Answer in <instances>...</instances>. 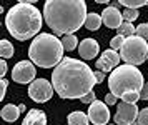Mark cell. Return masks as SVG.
<instances>
[{
    "mask_svg": "<svg viewBox=\"0 0 148 125\" xmlns=\"http://www.w3.org/2000/svg\"><path fill=\"white\" fill-rule=\"evenodd\" d=\"M95 72L82 60L65 57L52 73L53 90L62 99H82L93 90Z\"/></svg>",
    "mask_w": 148,
    "mask_h": 125,
    "instance_id": "1",
    "label": "cell"
},
{
    "mask_svg": "<svg viewBox=\"0 0 148 125\" xmlns=\"http://www.w3.org/2000/svg\"><path fill=\"white\" fill-rule=\"evenodd\" d=\"M83 0H48L43 5V19L53 35H73L87 20Z\"/></svg>",
    "mask_w": 148,
    "mask_h": 125,
    "instance_id": "2",
    "label": "cell"
},
{
    "mask_svg": "<svg viewBox=\"0 0 148 125\" xmlns=\"http://www.w3.org/2000/svg\"><path fill=\"white\" fill-rule=\"evenodd\" d=\"M5 27L17 40H28L42 28V13L34 3L18 2L5 15Z\"/></svg>",
    "mask_w": 148,
    "mask_h": 125,
    "instance_id": "3",
    "label": "cell"
},
{
    "mask_svg": "<svg viewBox=\"0 0 148 125\" xmlns=\"http://www.w3.org/2000/svg\"><path fill=\"white\" fill-rule=\"evenodd\" d=\"M143 73L133 65H118L108 77V88L121 102L136 104L141 99L143 90Z\"/></svg>",
    "mask_w": 148,
    "mask_h": 125,
    "instance_id": "4",
    "label": "cell"
},
{
    "mask_svg": "<svg viewBox=\"0 0 148 125\" xmlns=\"http://www.w3.org/2000/svg\"><path fill=\"white\" fill-rule=\"evenodd\" d=\"M63 45L62 40L53 33H40L34 39L28 47V57L37 67L52 68L63 60Z\"/></svg>",
    "mask_w": 148,
    "mask_h": 125,
    "instance_id": "5",
    "label": "cell"
},
{
    "mask_svg": "<svg viewBox=\"0 0 148 125\" xmlns=\"http://www.w3.org/2000/svg\"><path fill=\"white\" fill-rule=\"evenodd\" d=\"M121 60L128 64V65H140L145 60H148V44L147 40L140 39V37H128L125 39V44L120 50Z\"/></svg>",
    "mask_w": 148,
    "mask_h": 125,
    "instance_id": "6",
    "label": "cell"
},
{
    "mask_svg": "<svg viewBox=\"0 0 148 125\" xmlns=\"http://www.w3.org/2000/svg\"><path fill=\"white\" fill-rule=\"evenodd\" d=\"M53 95V85L47 79H35L28 87V97L37 104H45Z\"/></svg>",
    "mask_w": 148,
    "mask_h": 125,
    "instance_id": "7",
    "label": "cell"
},
{
    "mask_svg": "<svg viewBox=\"0 0 148 125\" xmlns=\"http://www.w3.org/2000/svg\"><path fill=\"white\" fill-rule=\"evenodd\" d=\"M138 107L136 104H128V102H120L116 107V112H115V124L116 125H133L136 122L138 117Z\"/></svg>",
    "mask_w": 148,
    "mask_h": 125,
    "instance_id": "8",
    "label": "cell"
},
{
    "mask_svg": "<svg viewBox=\"0 0 148 125\" xmlns=\"http://www.w3.org/2000/svg\"><path fill=\"white\" fill-rule=\"evenodd\" d=\"M35 64L28 62V60H20L18 64H15L12 68V79L17 84H30L35 80Z\"/></svg>",
    "mask_w": 148,
    "mask_h": 125,
    "instance_id": "9",
    "label": "cell"
},
{
    "mask_svg": "<svg viewBox=\"0 0 148 125\" xmlns=\"http://www.w3.org/2000/svg\"><path fill=\"white\" fill-rule=\"evenodd\" d=\"M88 119L93 125H108L110 110H108L107 104H103L101 100H95L88 108Z\"/></svg>",
    "mask_w": 148,
    "mask_h": 125,
    "instance_id": "10",
    "label": "cell"
},
{
    "mask_svg": "<svg viewBox=\"0 0 148 125\" xmlns=\"http://www.w3.org/2000/svg\"><path fill=\"white\" fill-rule=\"evenodd\" d=\"M120 53L116 52V50H105V52L100 55V59L97 60V70H100V72L107 73V72H113L115 68L118 67L120 64Z\"/></svg>",
    "mask_w": 148,
    "mask_h": 125,
    "instance_id": "11",
    "label": "cell"
},
{
    "mask_svg": "<svg viewBox=\"0 0 148 125\" xmlns=\"http://www.w3.org/2000/svg\"><path fill=\"white\" fill-rule=\"evenodd\" d=\"M101 20H103V23L108 27V28H118V27L123 23V15L118 8H115V7L108 5L103 13H101Z\"/></svg>",
    "mask_w": 148,
    "mask_h": 125,
    "instance_id": "12",
    "label": "cell"
},
{
    "mask_svg": "<svg viewBox=\"0 0 148 125\" xmlns=\"http://www.w3.org/2000/svg\"><path fill=\"white\" fill-rule=\"evenodd\" d=\"M78 52H80L82 59L85 60H92L95 59L98 52H100V45H98V42L95 39H85L80 42V45H78Z\"/></svg>",
    "mask_w": 148,
    "mask_h": 125,
    "instance_id": "13",
    "label": "cell"
},
{
    "mask_svg": "<svg viewBox=\"0 0 148 125\" xmlns=\"http://www.w3.org/2000/svg\"><path fill=\"white\" fill-rule=\"evenodd\" d=\"M22 125H47V115H45V112L34 108L27 113Z\"/></svg>",
    "mask_w": 148,
    "mask_h": 125,
    "instance_id": "14",
    "label": "cell"
},
{
    "mask_svg": "<svg viewBox=\"0 0 148 125\" xmlns=\"http://www.w3.org/2000/svg\"><path fill=\"white\" fill-rule=\"evenodd\" d=\"M20 108L14 104H7V105L2 108V119L5 120V122H15V120L18 119V115H20Z\"/></svg>",
    "mask_w": 148,
    "mask_h": 125,
    "instance_id": "15",
    "label": "cell"
},
{
    "mask_svg": "<svg viewBox=\"0 0 148 125\" xmlns=\"http://www.w3.org/2000/svg\"><path fill=\"white\" fill-rule=\"evenodd\" d=\"M68 125H88L90 119H88V113L83 112H72L67 119Z\"/></svg>",
    "mask_w": 148,
    "mask_h": 125,
    "instance_id": "16",
    "label": "cell"
},
{
    "mask_svg": "<svg viewBox=\"0 0 148 125\" xmlns=\"http://www.w3.org/2000/svg\"><path fill=\"white\" fill-rule=\"evenodd\" d=\"M101 15H98V13H95V12H90L87 15V20H85V28L87 30H98L101 25Z\"/></svg>",
    "mask_w": 148,
    "mask_h": 125,
    "instance_id": "17",
    "label": "cell"
},
{
    "mask_svg": "<svg viewBox=\"0 0 148 125\" xmlns=\"http://www.w3.org/2000/svg\"><path fill=\"white\" fill-rule=\"evenodd\" d=\"M0 55H2V59L7 60V59H12L14 57V45L8 42V40H2L0 42Z\"/></svg>",
    "mask_w": 148,
    "mask_h": 125,
    "instance_id": "18",
    "label": "cell"
},
{
    "mask_svg": "<svg viewBox=\"0 0 148 125\" xmlns=\"http://www.w3.org/2000/svg\"><path fill=\"white\" fill-rule=\"evenodd\" d=\"M62 45H63V48L67 50V52H72V50H75L77 48V45H78V39H77V35H65L63 39H62Z\"/></svg>",
    "mask_w": 148,
    "mask_h": 125,
    "instance_id": "19",
    "label": "cell"
},
{
    "mask_svg": "<svg viewBox=\"0 0 148 125\" xmlns=\"http://www.w3.org/2000/svg\"><path fill=\"white\" fill-rule=\"evenodd\" d=\"M118 35H121V37H125V39H128V37H133L135 35V30H136V27H133L130 22H123L118 28Z\"/></svg>",
    "mask_w": 148,
    "mask_h": 125,
    "instance_id": "20",
    "label": "cell"
},
{
    "mask_svg": "<svg viewBox=\"0 0 148 125\" xmlns=\"http://www.w3.org/2000/svg\"><path fill=\"white\" fill-rule=\"evenodd\" d=\"M120 5H123L125 8H133L136 10L138 7H145L147 5V0H118Z\"/></svg>",
    "mask_w": 148,
    "mask_h": 125,
    "instance_id": "21",
    "label": "cell"
},
{
    "mask_svg": "<svg viewBox=\"0 0 148 125\" xmlns=\"http://www.w3.org/2000/svg\"><path fill=\"white\" fill-rule=\"evenodd\" d=\"M121 15H123V22H130L132 23L133 20L138 19L140 13H138V10H133V8H125V12L121 13Z\"/></svg>",
    "mask_w": 148,
    "mask_h": 125,
    "instance_id": "22",
    "label": "cell"
},
{
    "mask_svg": "<svg viewBox=\"0 0 148 125\" xmlns=\"http://www.w3.org/2000/svg\"><path fill=\"white\" fill-rule=\"evenodd\" d=\"M135 35L143 40H148V23H140L135 30Z\"/></svg>",
    "mask_w": 148,
    "mask_h": 125,
    "instance_id": "23",
    "label": "cell"
},
{
    "mask_svg": "<svg viewBox=\"0 0 148 125\" xmlns=\"http://www.w3.org/2000/svg\"><path fill=\"white\" fill-rule=\"evenodd\" d=\"M133 125H148V107L143 108V110H140L138 117H136V122Z\"/></svg>",
    "mask_w": 148,
    "mask_h": 125,
    "instance_id": "24",
    "label": "cell"
},
{
    "mask_svg": "<svg viewBox=\"0 0 148 125\" xmlns=\"http://www.w3.org/2000/svg\"><path fill=\"white\" fill-rule=\"evenodd\" d=\"M125 44V37H121V35H116L112 39L110 42V45H112V50H121V47Z\"/></svg>",
    "mask_w": 148,
    "mask_h": 125,
    "instance_id": "25",
    "label": "cell"
},
{
    "mask_svg": "<svg viewBox=\"0 0 148 125\" xmlns=\"http://www.w3.org/2000/svg\"><path fill=\"white\" fill-rule=\"evenodd\" d=\"M80 100H82V104H87V105H92V104H93L95 100H97V95H95V92L92 90V92H90V93H87L85 97H82Z\"/></svg>",
    "mask_w": 148,
    "mask_h": 125,
    "instance_id": "26",
    "label": "cell"
},
{
    "mask_svg": "<svg viewBox=\"0 0 148 125\" xmlns=\"http://www.w3.org/2000/svg\"><path fill=\"white\" fill-rule=\"evenodd\" d=\"M7 87H8V80L2 79V87H0V99H3V97H5V93H7Z\"/></svg>",
    "mask_w": 148,
    "mask_h": 125,
    "instance_id": "27",
    "label": "cell"
},
{
    "mask_svg": "<svg viewBox=\"0 0 148 125\" xmlns=\"http://www.w3.org/2000/svg\"><path fill=\"white\" fill-rule=\"evenodd\" d=\"M105 104H107V105H115V104H116V97H115L113 93L105 95Z\"/></svg>",
    "mask_w": 148,
    "mask_h": 125,
    "instance_id": "28",
    "label": "cell"
},
{
    "mask_svg": "<svg viewBox=\"0 0 148 125\" xmlns=\"http://www.w3.org/2000/svg\"><path fill=\"white\" fill-rule=\"evenodd\" d=\"M143 100H148V82H145L143 85V90H141V95H140Z\"/></svg>",
    "mask_w": 148,
    "mask_h": 125,
    "instance_id": "29",
    "label": "cell"
},
{
    "mask_svg": "<svg viewBox=\"0 0 148 125\" xmlns=\"http://www.w3.org/2000/svg\"><path fill=\"white\" fill-rule=\"evenodd\" d=\"M95 79H97V84H100V82L105 80V73L100 72V70H97V72H95Z\"/></svg>",
    "mask_w": 148,
    "mask_h": 125,
    "instance_id": "30",
    "label": "cell"
},
{
    "mask_svg": "<svg viewBox=\"0 0 148 125\" xmlns=\"http://www.w3.org/2000/svg\"><path fill=\"white\" fill-rule=\"evenodd\" d=\"M7 70H8V67H7V64H5V60H2V62H0V73H2V77L7 73Z\"/></svg>",
    "mask_w": 148,
    "mask_h": 125,
    "instance_id": "31",
    "label": "cell"
},
{
    "mask_svg": "<svg viewBox=\"0 0 148 125\" xmlns=\"http://www.w3.org/2000/svg\"><path fill=\"white\" fill-rule=\"evenodd\" d=\"M18 108H20V112H25V110H27V107H25V104H20V105H18Z\"/></svg>",
    "mask_w": 148,
    "mask_h": 125,
    "instance_id": "32",
    "label": "cell"
},
{
    "mask_svg": "<svg viewBox=\"0 0 148 125\" xmlns=\"http://www.w3.org/2000/svg\"><path fill=\"white\" fill-rule=\"evenodd\" d=\"M108 125H116V124H108Z\"/></svg>",
    "mask_w": 148,
    "mask_h": 125,
    "instance_id": "33",
    "label": "cell"
}]
</instances>
